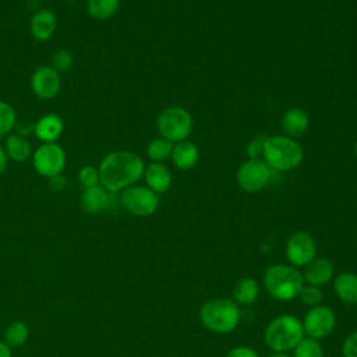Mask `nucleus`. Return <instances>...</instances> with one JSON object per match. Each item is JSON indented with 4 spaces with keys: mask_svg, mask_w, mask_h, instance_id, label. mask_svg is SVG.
<instances>
[{
    "mask_svg": "<svg viewBox=\"0 0 357 357\" xmlns=\"http://www.w3.org/2000/svg\"><path fill=\"white\" fill-rule=\"evenodd\" d=\"M73 64H74V56L67 49H59L52 56V64L50 66L54 70H57L59 73L68 71L73 67Z\"/></svg>",
    "mask_w": 357,
    "mask_h": 357,
    "instance_id": "obj_30",
    "label": "nucleus"
},
{
    "mask_svg": "<svg viewBox=\"0 0 357 357\" xmlns=\"http://www.w3.org/2000/svg\"><path fill=\"white\" fill-rule=\"evenodd\" d=\"M266 293L278 301H290L298 297L303 289V273L290 264H273L268 266L262 276Z\"/></svg>",
    "mask_w": 357,
    "mask_h": 357,
    "instance_id": "obj_2",
    "label": "nucleus"
},
{
    "mask_svg": "<svg viewBox=\"0 0 357 357\" xmlns=\"http://www.w3.org/2000/svg\"><path fill=\"white\" fill-rule=\"evenodd\" d=\"M64 1H78V0H64Z\"/></svg>",
    "mask_w": 357,
    "mask_h": 357,
    "instance_id": "obj_39",
    "label": "nucleus"
},
{
    "mask_svg": "<svg viewBox=\"0 0 357 357\" xmlns=\"http://www.w3.org/2000/svg\"><path fill=\"white\" fill-rule=\"evenodd\" d=\"M225 357H259V354L248 346H236Z\"/></svg>",
    "mask_w": 357,
    "mask_h": 357,
    "instance_id": "obj_33",
    "label": "nucleus"
},
{
    "mask_svg": "<svg viewBox=\"0 0 357 357\" xmlns=\"http://www.w3.org/2000/svg\"><path fill=\"white\" fill-rule=\"evenodd\" d=\"M199 321L211 332L225 335L233 332L241 318L240 305L230 298L218 297L205 301L199 308Z\"/></svg>",
    "mask_w": 357,
    "mask_h": 357,
    "instance_id": "obj_4",
    "label": "nucleus"
},
{
    "mask_svg": "<svg viewBox=\"0 0 357 357\" xmlns=\"http://www.w3.org/2000/svg\"><path fill=\"white\" fill-rule=\"evenodd\" d=\"M49 183H50V187L56 191H60L66 187V178L63 177V174H59V176H54V177L49 178Z\"/></svg>",
    "mask_w": 357,
    "mask_h": 357,
    "instance_id": "obj_34",
    "label": "nucleus"
},
{
    "mask_svg": "<svg viewBox=\"0 0 357 357\" xmlns=\"http://www.w3.org/2000/svg\"><path fill=\"white\" fill-rule=\"evenodd\" d=\"M343 357H357V329L350 332L342 344Z\"/></svg>",
    "mask_w": 357,
    "mask_h": 357,
    "instance_id": "obj_31",
    "label": "nucleus"
},
{
    "mask_svg": "<svg viewBox=\"0 0 357 357\" xmlns=\"http://www.w3.org/2000/svg\"><path fill=\"white\" fill-rule=\"evenodd\" d=\"M301 319L291 314L278 315L264 331V343L272 353H289L304 337Z\"/></svg>",
    "mask_w": 357,
    "mask_h": 357,
    "instance_id": "obj_3",
    "label": "nucleus"
},
{
    "mask_svg": "<svg viewBox=\"0 0 357 357\" xmlns=\"http://www.w3.org/2000/svg\"><path fill=\"white\" fill-rule=\"evenodd\" d=\"M284 254L291 266H305L317 257L315 238L305 230H297L289 236L284 245Z\"/></svg>",
    "mask_w": 357,
    "mask_h": 357,
    "instance_id": "obj_9",
    "label": "nucleus"
},
{
    "mask_svg": "<svg viewBox=\"0 0 357 357\" xmlns=\"http://www.w3.org/2000/svg\"><path fill=\"white\" fill-rule=\"evenodd\" d=\"M310 120L307 113L300 107L289 109L282 117V128L286 137L294 138L303 135L308 128Z\"/></svg>",
    "mask_w": 357,
    "mask_h": 357,
    "instance_id": "obj_21",
    "label": "nucleus"
},
{
    "mask_svg": "<svg viewBox=\"0 0 357 357\" xmlns=\"http://www.w3.org/2000/svg\"><path fill=\"white\" fill-rule=\"evenodd\" d=\"M262 158L271 169L287 172L301 165L304 152L296 139L286 135H273L266 138Z\"/></svg>",
    "mask_w": 357,
    "mask_h": 357,
    "instance_id": "obj_5",
    "label": "nucleus"
},
{
    "mask_svg": "<svg viewBox=\"0 0 357 357\" xmlns=\"http://www.w3.org/2000/svg\"><path fill=\"white\" fill-rule=\"evenodd\" d=\"M298 297L301 300L303 304L308 305V307H317L319 304H322L324 300V293L319 287L317 286H311V284H304L303 289L298 293Z\"/></svg>",
    "mask_w": 357,
    "mask_h": 357,
    "instance_id": "obj_28",
    "label": "nucleus"
},
{
    "mask_svg": "<svg viewBox=\"0 0 357 357\" xmlns=\"http://www.w3.org/2000/svg\"><path fill=\"white\" fill-rule=\"evenodd\" d=\"M271 167L262 159H247L237 170V184L245 192H257L271 180Z\"/></svg>",
    "mask_w": 357,
    "mask_h": 357,
    "instance_id": "obj_10",
    "label": "nucleus"
},
{
    "mask_svg": "<svg viewBox=\"0 0 357 357\" xmlns=\"http://www.w3.org/2000/svg\"><path fill=\"white\" fill-rule=\"evenodd\" d=\"M144 178L146 187L155 191L156 194L166 192L172 185V174L169 169L159 162H152L145 167Z\"/></svg>",
    "mask_w": 357,
    "mask_h": 357,
    "instance_id": "obj_18",
    "label": "nucleus"
},
{
    "mask_svg": "<svg viewBox=\"0 0 357 357\" xmlns=\"http://www.w3.org/2000/svg\"><path fill=\"white\" fill-rule=\"evenodd\" d=\"M7 167H8V156L4 151V146L0 145V176L6 173Z\"/></svg>",
    "mask_w": 357,
    "mask_h": 357,
    "instance_id": "obj_35",
    "label": "nucleus"
},
{
    "mask_svg": "<svg viewBox=\"0 0 357 357\" xmlns=\"http://www.w3.org/2000/svg\"><path fill=\"white\" fill-rule=\"evenodd\" d=\"M332 280L335 294L340 301L344 304H357V273L340 272Z\"/></svg>",
    "mask_w": 357,
    "mask_h": 357,
    "instance_id": "obj_19",
    "label": "nucleus"
},
{
    "mask_svg": "<svg viewBox=\"0 0 357 357\" xmlns=\"http://www.w3.org/2000/svg\"><path fill=\"white\" fill-rule=\"evenodd\" d=\"M67 165V155L57 142L40 144L32 153V166L45 178H52L63 173Z\"/></svg>",
    "mask_w": 357,
    "mask_h": 357,
    "instance_id": "obj_7",
    "label": "nucleus"
},
{
    "mask_svg": "<svg viewBox=\"0 0 357 357\" xmlns=\"http://www.w3.org/2000/svg\"><path fill=\"white\" fill-rule=\"evenodd\" d=\"M301 322L304 333L308 337L319 340L333 332L336 326V314L329 305L319 304L317 307H311Z\"/></svg>",
    "mask_w": 357,
    "mask_h": 357,
    "instance_id": "obj_11",
    "label": "nucleus"
},
{
    "mask_svg": "<svg viewBox=\"0 0 357 357\" xmlns=\"http://www.w3.org/2000/svg\"><path fill=\"white\" fill-rule=\"evenodd\" d=\"M17 112L6 100L0 99V138H6L15 128Z\"/></svg>",
    "mask_w": 357,
    "mask_h": 357,
    "instance_id": "obj_26",
    "label": "nucleus"
},
{
    "mask_svg": "<svg viewBox=\"0 0 357 357\" xmlns=\"http://www.w3.org/2000/svg\"><path fill=\"white\" fill-rule=\"evenodd\" d=\"M268 357H290L287 353H272Z\"/></svg>",
    "mask_w": 357,
    "mask_h": 357,
    "instance_id": "obj_37",
    "label": "nucleus"
},
{
    "mask_svg": "<svg viewBox=\"0 0 357 357\" xmlns=\"http://www.w3.org/2000/svg\"><path fill=\"white\" fill-rule=\"evenodd\" d=\"M156 127L160 137L173 144L187 139L192 130L191 114L180 106H170L160 112L156 120Z\"/></svg>",
    "mask_w": 357,
    "mask_h": 357,
    "instance_id": "obj_6",
    "label": "nucleus"
},
{
    "mask_svg": "<svg viewBox=\"0 0 357 357\" xmlns=\"http://www.w3.org/2000/svg\"><path fill=\"white\" fill-rule=\"evenodd\" d=\"M261 293V284L254 278H243L240 279L231 291L233 301L238 305H251L255 303Z\"/></svg>",
    "mask_w": 357,
    "mask_h": 357,
    "instance_id": "obj_22",
    "label": "nucleus"
},
{
    "mask_svg": "<svg viewBox=\"0 0 357 357\" xmlns=\"http://www.w3.org/2000/svg\"><path fill=\"white\" fill-rule=\"evenodd\" d=\"M29 337V328L22 321H15L10 324L4 332V342L8 347H20Z\"/></svg>",
    "mask_w": 357,
    "mask_h": 357,
    "instance_id": "obj_25",
    "label": "nucleus"
},
{
    "mask_svg": "<svg viewBox=\"0 0 357 357\" xmlns=\"http://www.w3.org/2000/svg\"><path fill=\"white\" fill-rule=\"evenodd\" d=\"M64 131V121L56 113H46L33 123V135L42 142H57Z\"/></svg>",
    "mask_w": 357,
    "mask_h": 357,
    "instance_id": "obj_13",
    "label": "nucleus"
},
{
    "mask_svg": "<svg viewBox=\"0 0 357 357\" xmlns=\"http://www.w3.org/2000/svg\"><path fill=\"white\" fill-rule=\"evenodd\" d=\"M170 158L176 167L181 170H188L197 165L199 159V151L194 142L184 139L173 146Z\"/></svg>",
    "mask_w": 357,
    "mask_h": 357,
    "instance_id": "obj_20",
    "label": "nucleus"
},
{
    "mask_svg": "<svg viewBox=\"0 0 357 357\" xmlns=\"http://www.w3.org/2000/svg\"><path fill=\"white\" fill-rule=\"evenodd\" d=\"M159 194L145 185H131L121 191L120 202L123 208L134 216L145 218L156 212L159 206Z\"/></svg>",
    "mask_w": 357,
    "mask_h": 357,
    "instance_id": "obj_8",
    "label": "nucleus"
},
{
    "mask_svg": "<svg viewBox=\"0 0 357 357\" xmlns=\"http://www.w3.org/2000/svg\"><path fill=\"white\" fill-rule=\"evenodd\" d=\"M77 178L79 181V184L82 185V188H89L93 185H99L100 184V178H99V170L98 167L92 166V165H85L78 170Z\"/></svg>",
    "mask_w": 357,
    "mask_h": 357,
    "instance_id": "obj_29",
    "label": "nucleus"
},
{
    "mask_svg": "<svg viewBox=\"0 0 357 357\" xmlns=\"http://www.w3.org/2000/svg\"><path fill=\"white\" fill-rule=\"evenodd\" d=\"M98 170L100 185L109 192H119L134 185L144 176L145 165L139 155L117 149L100 159Z\"/></svg>",
    "mask_w": 357,
    "mask_h": 357,
    "instance_id": "obj_1",
    "label": "nucleus"
},
{
    "mask_svg": "<svg viewBox=\"0 0 357 357\" xmlns=\"http://www.w3.org/2000/svg\"><path fill=\"white\" fill-rule=\"evenodd\" d=\"M0 357H11V347H8L6 342H0Z\"/></svg>",
    "mask_w": 357,
    "mask_h": 357,
    "instance_id": "obj_36",
    "label": "nucleus"
},
{
    "mask_svg": "<svg viewBox=\"0 0 357 357\" xmlns=\"http://www.w3.org/2000/svg\"><path fill=\"white\" fill-rule=\"evenodd\" d=\"M57 29V17L49 8H42L36 11L29 21V31L33 39L38 42H46L52 39Z\"/></svg>",
    "mask_w": 357,
    "mask_h": 357,
    "instance_id": "obj_14",
    "label": "nucleus"
},
{
    "mask_svg": "<svg viewBox=\"0 0 357 357\" xmlns=\"http://www.w3.org/2000/svg\"><path fill=\"white\" fill-rule=\"evenodd\" d=\"M266 137L258 135L254 139H251L247 145V155L250 156V159H259V156H262L264 152V145H265Z\"/></svg>",
    "mask_w": 357,
    "mask_h": 357,
    "instance_id": "obj_32",
    "label": "nucleus"
},
{
    "mask_svg": "<svg viewBox=\"0 0 357 357\" xmlns=\"http://www.w3.org/2000/svg\"><path fill=\"white\" fill-rule=\"evenodd\" d=\"M107 205H109V191L105 187L99 184L89 188H84L79 198V206L85 213L96 215L105 211Z\"/></svg>",
    "mask_w": 357,
    "mask_h": 357,
    "instance_id": "obj_16",
    "label": "nucleus"
},
{
    "mask_svg": "<svg viewBox=\"0 0 357 357\" xmlns=\"http://www.w3.org/2000/svg\"><path fill=\"white\" fill-rule=\"evenodd\" d=\"M335 276V266L333 264L326 258L315 257L311 262H308L304 266L303 279L304 283L321 287L326 283H329Z\"/></svg>",
    "mask_w": 357,
    "mask_h": 357,
    "instance_id": "obj_15",
    "label": "nucleus"
},
{
    "mask_svg": "<svg viewBox=\"0 0 357 357\" xmlns=\"http://www.w3.org/2000/svg\"><path fill=\"white\" fill-rule=\"evenodd\" d=\"M291 351L293 357H324V349L319 340L308 336L303 337Z\"/></svg>",
    "mask_w": 357,
    "mask_h": 357,
    "instance_id": "obj_27",
    "label": "nucleus"
},
{
    "mask_svg": "<svg viewBox=\"0 0 357 357\" xmlns=\"http://www.w3.org/2000/svg\"><path fill=\"white\" fill-rule=\"evenodd\" d=\"M4 151L8 156V160H13L15 163H21L32 158L33 149L31 141L18 132H11L6 137L4 141Z\"/></svg>",
    "mask_w": 357,
    "mask_h": 357,
    "instance_id": "obj_17",
    "label": "nucleus"
},
{
    "mask_svg": "<svg viewBox=\"0 0 357 357\" xmlns=\"http://www.w3.org/2000/svg\"><path fill=\"white\" fill-rule=\"evenodd\" d=\"M31 91L42 100L54 99L61 88V75L52 66H40L31 75Z\"/></svg>",
    "mask_w": 357,
    "mask_h": 357,
    "instance_id": "obj_12",
    "label": "nucleus"
},
{
    "mask_svg": "<svg viewBox=\"0 0 357 357\" xmlns=\"http://www.w3.org/2000/svg\"><path fill=\"white\" fill-rule=\"evenodd\" d=\"M120 1L121 0H86V11L93 20L106 21L117 13Z\"/></svg>",
    "mask_w": 357,
    "mask_h": 357,
    "instance_id": "obj_23",
    "label": "nucleus"
},
{
    "mask_svg": "<svg viewBox=\"0 0 357 357\" xmlns=\"http://www.w3.org/2000/svg\"><path fill=\"white\" fill-rule=\"evenodd\" d=\"M354 153H356V156H357V141H356V144H354Z\"/></svg>",
    "mask_w": 357,
    "mask_h": 357,
    "instance_id": "obj_38",
    "label": "nucleus"
},
{
    "mask_svg": "<svg viewBox=\"0 0 357 357\" xmlns=\"http://www.w3.org/2000/svg\"><path fill=\"white\" fill-rule=\"evenodd\" d=\"M173 146H174L173 142H170L169 139H166L163 137H158V138H153L148 142L146 155L151 160L162 163L163 160H166L172 156Z\"/></svg>",
    "mask_w": 357,
    "mask_h": 357,
    "instance_id": "obj_24",
    "label": "nucleus"
}]
</instances>
